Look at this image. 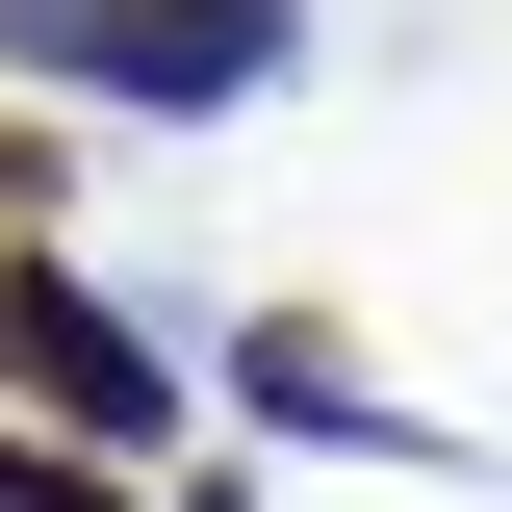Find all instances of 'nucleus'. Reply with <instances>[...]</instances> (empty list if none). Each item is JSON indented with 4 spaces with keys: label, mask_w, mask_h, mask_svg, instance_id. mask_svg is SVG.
<instances>
[{
    "label": "nucleus",
    "mask_w": 512,
    "mask_h": 512,
    "mask_svg": "<svg viewBox=\"0 0 512 512\" xmlns=\"http://www.w3.org/2000/svg\"><path fill=\"white\" fill-rule=\"evenodd\" d=\"M256 410H282V436H410V410H359V359H333V333H256Z\"/></svg>",
    "instance_id": "nucleus-3"
},
{
    "label": "nucleus",
    "mask_w": 512,
    "mask_h": 512,
    "mask_svg": "<svg viewBox=\"0 0 512 512\" xmlns=\"http://www.w3.org/2000/svg\"><path fill=\"white\" fill-rule=\"evenodd\" d=\"M0 52L103 77V103H256L282 77V0H0Z\"/></svg>",
    "instance_id": "nucleus-1"
},
{
    "label": "nucleus",
    "mask_w": 512,
    "mask_h": 512,
    "mask_svg": "<svg viewBox=\"0 0 512 512\" xmlns=\"http://www.w3.org/2000/svg\"><path fill=\"white\" fill-rule=\"evenodd\" d=\"M0 512H103V487H77V461H0Z\"/></svg>",
    "instance_id": "nucleus-4"
},
{
    "label": "nucleus",
    "mask_w": 512,
    "mask_h": 512,
    "mask_svg": "<svg viewBox=\"0 0 512 512\" xmlns=\"http://www.w3.org/2000/svg\"><path fill=\"white\" fill-rule=\"evenodd\" d=\"M0 359H26V384H52V410H77V436H180V384H154V359H128V333H103V308H77V282H26V256H0Z\"/></svg>",
    "instance_id": "nucleus-2"
}]
</instances>
